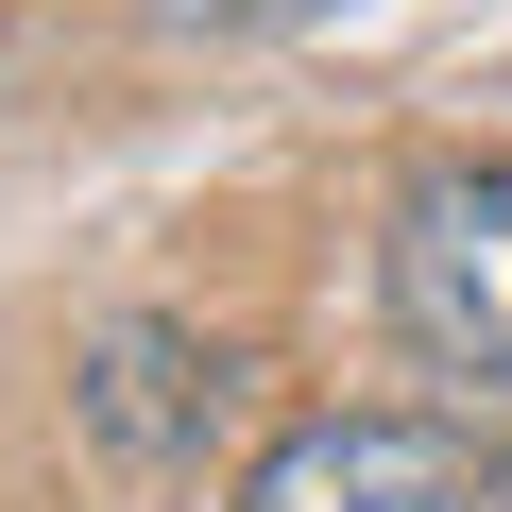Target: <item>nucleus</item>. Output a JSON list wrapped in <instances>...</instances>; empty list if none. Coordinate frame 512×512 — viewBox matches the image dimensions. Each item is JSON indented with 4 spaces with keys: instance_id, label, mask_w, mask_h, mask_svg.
<instances>
[{
    "instance_id": "obj_3",
    "label": "nucleus",
    "mask_w": 512,
    "mask_h": 512,
    "mask_svg": "<svg viewBox=\"0 0 512 512\" xmlns=\"http://www.w3.org/2000/svg\"><path fill=\"white\" fill-rule=\"evenodd\" d=\"M86 427H103L120 461H205L222 359H205L188 325H103V342H86Z\"/></svg>"
},
{
    "instance_id": "obj_1",
    "label": "nucleus",
    "mask_w": 512,
    "mask_h": 512,
    "mask_svg": "<svg viewBox=\"0 0 512 512\" xmlns=\"http://www.w3.org/2000/svg\"><path fill=\"white\" fill-rule=\"evenodd\" d=\"M393 342L461 393H512V154H427L393 188Z\"/></svg>"
},
{
    "instance_id": "obj_2",
    "label": "nucleus",
    "mask_w": 512,
    "mask_h": 512,
    "mask_svg": "<svg viewBox=\"0 0 512 512\" xmlns=\"http://www.w3.org/2000/svg\"><path fill=\"white\" fill-rule=\"evenodd\" d=\"M239 512H512V461L427 410H308L256 444Z\"/></svg>"
},
{
    "instance_id": "obj_4",
    "label": "nucleus",
    "mask_w": 512,
    "mask_h": 512,
    "mask_svg": "<svg viewBox=\"0 0 512 512\" xmlns=\"http://www.w3.org/2000/svg\"><path fill=\"white\" fill-rule=\"evenodd\" d=\"M188 35H274V18H325V0H171Z\"/></svg>"
}]
</instances>
